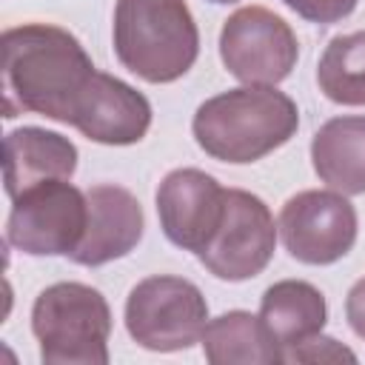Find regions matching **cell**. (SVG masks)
Listing matches in <instances>:
<instances>
[{
  "label": "cell",
  "mask_w": 365,
  "mask_h": 365,
  "mask_svg": "<svg viewBox=\"0 0 365 365\" xmlns=\"http://www.w3.org/2000/svg\"><path fill=\"white\" fill-rule=\"evenodd\" d=\"M3 46V117L23 111L66 123L94 77V63L83 43L51 23H23L6 29Z\"/></svg>",
  "instance_id": "1"
},
{
  "label": "cell",
  "mask_w": 365,
  "mask_h": 365,
  "mask_svg": "<svg viewBox=\"0 0 365 365\" xmlns=\"http://www.w3.org/2000/svg\"><path fill=\"white\" fill-rule=\"evenodd\" d=\"M299 128L297 103L274 86H242L208 97L191 131L197 145L220 163H257L285 145Z\"/></svg>",
  "instance_id": "2"
},
{
  "label": "cell",
  "mask_w": 365,
  "mask_h": 365,
  "mask_svg": "<svg viewBox=\"0 0 365 365\" xmlns=\"http://www.w3.org/2000/svg\"><path fill=\"white\" fill-rule=\"evenodd\" d=\"M114 54L145 83H174L197 63L200 31L185 0H117Z\"/></svg>",
  "instance_id": "3"
},
{
  "label": "cell",
  "mask_w": 365,
  "mask_h": 365,
  "mask_svg": "<svg viewBox=\"0 0 365 365\" xmlns=\"http://www.w3.org/2000/svg\"><path fill=\"white\" fill-rule=\"evenodd\" d=\"M31 331L40 359L48 365H106L111 336V308L86 282H54L43 288L31 308Z\"/></svg>",
  "instance_id": "4"
},
{
  "label": "cell",
  "mask_w": 365,
  "mask_h": 365,
  "mask_svg": "<svg viewBox=\"0 0 365 365\" xmlns=\"http://www.w3.org/2000/svg\"><path fill=\"white\" fill-rule=\"evenodd\" d=\"M205 325L208 302L202 291L182 277H145L125 299V331L148 351H185L200 342Z\"/></svg>",
  "instance_id": "5"
},
{
  "label": "cell",
  "mask_w": 365,
  "mask_h": 365,
  "mask_svg": "<svg viewBox=\"0 0 365 365\" xmlns=\"http://www.w3.org/2000/svg\"><path fill=\"white\" fill-rule=\"evenodd\" d=\"M86 222V191H80L68 180H48L26 188L11 200L6 242L31 257H68L80 245Z\"/></svg>",
  "instance_id": "6"
},
{
  "label": "cell",
  "mask_w": 365,
  "mask_h": 365,
  "mask_svg": "<svg viewBox=\"0 0 365 365\" xmlns=\"http://www.w3.org/2000/svg\"><path fill=\"white\" fill-rule=\"evenodd\" d=\"M277 248V225L268 205L242 188H225V208L217 231L197 254L217 279L242 282L265 271Z\"/></svg>",
  "instance_id": "7"
},
{
  "label": "cell",
  "mask_w": 365,
  "mask_h": 365,
  "mask_svg": "<svg viewBox=\"0 0 365 365\" xmlns=\"http://www.w3.org/2000/svg\"><path fill=\"white\" fill-rule=\"evenodd\" d=\"M220 57L245 86L282 83L299 57L294 29L265 6L237 9L220 31Z\"/></svg>",
  "instance_id": "8"
},
{
  "label": "cell",
  "mask_w": 365,
  "mask_h": 365,
  "mask_svg": "<svg viewBox=\"0 0 365 365\" xmlns=\"http://www.w3.org/2000/svg\"><path fill=\"white\" fill-rule=\"evenodd\" d=\"M285 251L305 265H331L356 242V208L336 191H299L279 211Z\"/></svg>",
  "instance_id": "9"
},
{
  "label": "cell",
  "mask_w": 365,
  "mask_h": 365,
  "mask_svg": "<svg viewBox=\"0 0 365 365\" xmlns=\"http://www.w3.org/2000/svg\"><path fill=\"white\" fill-rule=\"evenodd\" d=\"M225 188L200 168H174L157 188V217L163 234L182 251L200 254L220 225Z\"/></svg>",
  "instance_id": "10"
},
{
  "label": "cell",
  "mask_w": 365,
  "mask_h": 365,
  "mask_svg": "<svg viewBox=\"0 0 365 365\" xmlns=\"http://www.w3.org/2000/svg\"><path fill=\"white\" fill-rule=\"evenodd\" d=\"M68 125L103 145H134L151 128V103L128 83L94 71L83 88Z\"/></svg>",
  "instance_id": "11"
},
{
  "label": "cell",
  "mask_w": 365,
  "mask_h": 365,
  "mask_svg": "<svg viewBox=\"0 0 365 365\" xmlns=\"http://www.w3.org/2000/svg\"><path fill=\"white\" fill-rule=\"evenodd\" d=\"M88 200V222L80 245L68 254L71 262L77 265H106L111 259H120L137 248L143 240L145 217L140 200L114 182L91 185L86 191Z\"/></svg>",
  "instance_id": "12"
},
{
  "label": "cell",
  "mask_w": 365,
  "mask_h": 365,
  "mask_svg": "<svg viewBox=\"0 0 365 365\" xmlns=\"http://www.w3.org/2000/svg\"><path fill=\"white\" fill-rule=\"evenodd\" d=\"M74 171L77 145L57 131L23 125L3 140V188L9 200L48 180H71Z\"/></svg>",
  "instance_id": "13"
},
{
  "label": "cell",
  "mask_w": 365,
  "mask_h": 365,
  "mask_svg": "<svg viewBox=\"0 0 365 365\" xmlns=\"http://www.w3.org/2000/svg\"><path fill=\"white\" fill-rule=\"evenodd\" d=\"M317 177L339 194H365V117H331L311 140Z\"/></svg>",
  "instance_id": "14"
},
{
  "label": "cell",
  "mask_w": 365,
  "mask_h": 365,
  "mask_svg": "<svg viewBox=\"0 0 365 365\" xmlns=\"http://www.w3.org/2000/svg\"><path fill=\"white\" fill-rule=\"evenodd\" d=\"M259 319L265 331L279 342V348H291L322 331L328 319V305L319 288L305 279H282L265 288L259 302Z\"/></svg>",
  "instance_id": "15"
},
{
  "label": "cell",
  "mask_w": 365,
  "mask_h": 365,
  "mask_svg": "<svg viewBox=\"0 0 365 365\" xmlns=\"http://www.w3.org/2000/svg\"><path fill=\"white\" fill-rule=\"evenodd\" d=\"M211 365H274L282 362V348L265 331L262 319L248 311H225L211 319L200 336Z\"/></svg>",
  "instance_id": "16"
},
{
  "label": "cell",
  "mask_w": 365,
  "mask_h": 365,
  "mask_svg": "<svg viewBox=\"0 0 365 365\" xmlns=\"http://www.w3.org/2000/svg\"><path fill=\"white\" fill-rule=\"evenodd\" d=\"M319 91L339 106H365V31L336 34L317 63Z\"/></svg>",
  "instance_id": "17"
},
{
  "label": "cell",
  "mask_w": 365,
  "mask_h": 365,
  "mask_svg": "<svg viewBox=\"0 0 365 365\" xmlns=\"http://www.w3.org/2000/svg\"><path fill=\"white\" fill-rule=\"evenodd\" d=\"M282 362H356V354L334 336L314 334L282 351Z\"/></svg>",
  "instance_id": "18"
},
{
  "label": "cell",
  "mask_w": 365,
  "mask_h": 365,
  "mask_svg": "<svg viewBox=\"0 0 365 365\" xmlns=\"http://www.w3.org/2000/svg\"><path fill=\"white\" fill-rule=\"evenodd\" d=\"M282 3L299 17L328 26V23H339L342 17H348L359 0H282Z\"/></svg>",
  "instance_id": "19"
},
{
  "label": "cell",
  "mask_w": 365,
  "mask_h": 365,
  "mask_svg": "<svg viewBox=\"0 0 365 365\" xmlns=\"http://www.w3.org/2000/svg\"><path fill=\"white\" fill-rule=\"evenodd\" d=\"M345 317H348L351 331L365 339V277L351 285V291L345 297Z\"/></svg>",
  "instance_id": "20"
},
{
  "label": "cell",
  "mask_w": 365,
  "mask_h": 365,
  "mask_svg": "<svg viewBox=\"0 0 365 365\" xmlns=\"http://www.w3.org/2000/svg\"><path fill=\"white\" fill-rule=\"evenodd\" d=\"M208 3H237V0H208Z\"/></svg>",
  "instance_id": "21"
}]
</instances>
